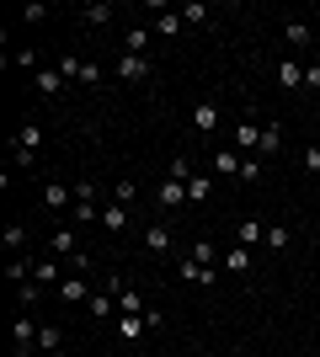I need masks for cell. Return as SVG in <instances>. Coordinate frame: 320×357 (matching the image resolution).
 I'll return each instance as SVG.
<instances>
[{"mask_svg": "<svg viewBox=\"0 0 320 357\" xmlns=\"http://www.w3.org/2000/svg\"><path fill=\"white\" fill-rule=\"evenodd\" d=\"M155 75V64L144 59V54H128V59H118V80H128V86H134V80H150Z\"/></svg>", "mask_w": 320, "mask_h": 357, "instance_id": "6da1fadb", "label": "cell"}, {"mask_svg": "<svg viewBox=\"0 0 320 357\" xmlns=\"http://www.w3.org/2000/svg\"><path fill=\"white\" fill-rule=\"evenodd\" d=\"M241 165H245V160H241V155H235L229 144H224V149H213V181H229V176H241Z\"/></svg>", "mask_w": 320, "mask_h": 357, "instance_id": "7a4b0ae2", "label": "cell"}, {"mask_svg": "<svg viewBox=\"0 0 320 357\" xmlns=\"http://www.w3.org/2000/svg\"><path fill=\"white\" fill-rule=\"evenodd\" d=\"M155 203H160L166 213H171V208H182V203H187V181H171V176H166L160 187H155Z\"/></svg>", "mask_w": 320, "mask_h": 357, "instance_id": "3957f363", "label": "cell"}, {"mask_svg": "<svg viewBox=\"0 0 320 357\" xmlns=\"http://www.w3.org/2000/svg\"><path fill=\"white\" fill-rule=\"evenodd\" d=\"M277 86L283 91H305V64L299 59H277Z\"/></svg>", "mask_w": 320, "mask_h": 357, "instance_id": "277c9868", "label": "cell"}, {"mask_svg": "<svg viewBox=\"0 0 320 357\" xmlns=\"http://www.w3.org/2000/svg\"><path fill=\"white\" fill-rule=\"evenodd\" d=\"M11 336H16V352L27 357L32 347H38V326H32V314H16V326H11Z\"/></svg>", "mask_w": 320, "mask_h": 357, "instance_id": "5b68a950", "label": "cell"}, {"mask_svg": "<svg viewBox=\"0 0 320 357\" xmlns=\"http://www.w3.org/2000/svg\"><path fill=\"white\" fill-rule=\"evenodd\" d=\"M219 128V102H198L192 107V134H213Z\"/></svg>", "mask_w": 320, "mask_h": 357, "instance_id": "8992f818", "label": "cell"}, {"mask_svg": "<svg viewBox=\"0 0 320 357\" xmlns=\"http://www.w3.org/2000/svg\"><path fill=\"white\" fill-rule=\"evenodd\" d=\"M32 283H43V288L64 283V272H59V256H43V261H32Z\"/></svg>", "mask_w": 320, "mask_h": 357, "instance_id": "52a82bcc", "label": "cell"}, {"mask_svg": "<svg viewBox=\"0 0 320 357\" xmlns=\"http://www.w3.org/2000/svg\"><path fill=\"white\" fill-rule=\"evenodd\" d=\"M261 240H267V224H257V219H241V224H235V245L251 251V245H261Z\"/></svg>", "mask_w": 320, "mask_h": 357, "instance_id": "ba28073f", "label": "cell"}, {"mask_svg": "<svg viewBox=\"0 0 320 357\" xmlns=\"http://www.w3.org/2000/svg\"><path fill=\"white\" fill-rule=\"evenodd\" d=\"M144 251H150V256L171 251V224H150V229H144Z\"/></svg>", "mask_w": 320, "mask_h": 357, "instance_id": "9c48e42d", "label": "cell"}, {"mask_svg": "<svg viewBox=\"0 0 320 357\" xmlns=\"http://www.w3.org/2000/svg\"><path fill=\"white\" fill-rule=\"evenodd\" d=\"M59 298H64V304H86V298H96V294H91V283H86V278H64V283H59Z\"/></svg>", "mask_w": 320, "mask_h": 357, "instance_id": "30bf717a", "label": "cell"}, {"mask_svg": "<svg viewBox=\"0 0 320 357\" xmlns=\"http://www.w3.org/2000/svg\"><path fill=\"white\" fill-rule=\"evenodd\" d=\"M75 251H80V245H75V229H54V235H48V256H64V261H70Z\"/></svg>", "mask_w": 320, "mask_h": 357, "instance_id": "8fae6325", "label": "cell"}, {"mask_svg": "<svg viewBox=\"0 0 320 357\" xmlns=\"http://www.w3.org/2000/svg\"><path fill=\"white\" fill-rule=\"evenodd\" d=\"M213 278H219V272H213V267H203V261H192V256L182 261V283H198V288H208Z\"/></svg>", "mask_w": 320, "mask_h": 357, "instance_id": "7c38bea8", "label": "cell"}, {"mask_svg": "<svg viewBox=\"0 0 320 357\" xmlns=\"http://www.w3.org/2000/svg\"><path fill=\"white\" fill-rule=\"evenodd\" d=\"M11 144H16V149H32V155H38V144H43V123H22Z\"/></svg>", "mask_w": 320, "mask_h": 357, "instance_id": "4fadbf2b", "label": "cell"}, {"mask_svg": "<svg viewBox=\"0 0 320 357\" xmlns=\"http://www.w3.org/2000/svg\"><path fill=\"white\" fill-rule=\"evenodd\" d=\"M229 139H235V149H257L261 144V128L245 118V123H235V134H229Z\"/></svg>", "mask_w": 320, "mask_h": 357, "instance_id": "5bb4252c", "label": "cell"}, {"mask_svg": "<svg viewBox=\"0 0 320 357\" xmlns=\"http://www.w3.org/2000/svg\"><path fill=\"white\" fill-rule=\"evenodd\" d=\"M64 86H70V80L59 75V64H54V70H38V91H43V96H59Z\"/></svg>", "mask_w": 320, "mask_h": 357, "instance_id": "9a60e30c", "label": "cell"}, {"mask_svg": "<svg viewBox=\"0 0 320 357\" xmlns=\"http://www.w3.org/2000/svg\"><path fill=\"white\" fill-rule=\"evenodd\" d=\"M257 149H261V155H277V149H283V123H277V118L261 128V144Z\"/></svg>", "mask_w": 320, "mask_h": 357, "instance_id": "2e32d148", "label": "cell"}, {"mask_svg": "<svg viewBox=\"0 0 320 357\" xmlns=\"http://www.w3.org/2000/svg\"><path fill=\"white\" fill-rule=\"evenodd\" d=\"M213 187H219L213 176H192V181H187V203H208V197H213Z\"/></svg>", "mask_w": 320, "mask_h": 357, "instance_id": "e0dca14e", "label": "cell"}, {"mask_svg": "<svg viewBox=\"0 0 320 357\" xmlns=\"http://www.w3.org/2000/svg\"><path fill=\"white\" fill-rule=\"evenodd\" d=\"M283 38H289L294 48H310V43H315V27H310V22H289V27H283Z\"/></svg>", "mask_w": 320, "mask_h": 357, "instance_id": "ac0fdd59", "label": "cell"}, {"mask_svg": "<svg viewBox=\"0 0 320 357\" xmlns=\"http://www.w3.org/2000/svg\"><path fill=\"white\" fill-rule=\"evenodd\" d=\"M80 22H86V27H107V22H112V6H107V0H96V6H86V11H80Z\"/></svg>", "mask_w": 320, "mask_h": 357, "instance_id": "d6986e66", "label": "cell"}, {"mask_svg": "<svg viewBox=\"0 0 320 357\" xmlns=\"http://www.w3.org/2000/svg\"><path fill=\"white\" fill-rule=\"evenodd\" d=\"M102 229H128V208H123V203H107L102 208Z\"/></svg>", "mask_w": 320, "mask_h": 357, "instance_id": "ffe728a7", "label": "cell"}, {"mask_svg": "<svg viewBox=\"0 0 320 357\" xmlns=\"http://www.w3.org/2000/svg\"><path fill=\"white\" fill-rule=\"evenodd\" d=\"M6 278H11L16 288H22V283H32V261H22V256H11V261H6Z\"/></svg>", "mask_w": 320, "mask_h": 357, "instance_id": "44dd1931", "label": "cell"}, {"mask_svg": "<svg viewBox=\"0 0 320 357\" xmlns=\"http://www.w3.org/2000/svg\"><path fill=\"white\" fill-rule=\"evenodd\" d=\"M182 22H192V27H203V22H213V11L203 6V0H187L182 6Z\"/></svg>", "mask_w": 320, "mask_h": 357, "instance_id": "7402d4cb", "label": "cell"}, {"mask_svg": "<svg viewBox=\"0 0 320 357\" xmlns=\"http://www.w3.org/2000/svg\"><path fill=\"white\" fill-rule=\"evenodd\" d=\"M224 267L229 272H251V251H245V245H229V251H224Z\"/></svg>", "mask_w": 320, "mask_h": 357, "instance_id": "603a6c76", "label": "cell"}, {"mask_svg": "<svg viewBox=\"0 0 320 357\" xmlns=\"http://www.w3.org/2000/svg\"><path fill=\"white\" fill-rule=\"evenodd\" d=\"M43 203L48 208H64V203H75V187H43Z\"/></svg>", "mask_w": 320, "mask_h": 357, "instance_id": "cb8c5ba5", "label": "cell"}, {"mask_svg": "<svg viewBox=\"0 0 320 357\" xmlns=\"http://www.w3.org/2000/svg\"><path fill=\"white\" fill-rule=\"evenodd\" d=\"M139 331H144V314H123V320H118V336H123V342H139Z\"/></svg>", "mask_w": 320, "mask_h": 357, "instance_id": "d4e9b609", "label": "cell"}, {"mask_svg": "<svg viewBox=\"0 0 320 357\" xmlns=\"http://www.w3.org/2000/svg\"><path fill=\"white\" fill-rule=\"evenodd\" d=\"M38 347H43V352H59V347H64V331L59 326H43V331H38Z\"/></svg>", "mask_w": 320, "mask_h": 357, "instance_id": "484cf974", "label": "cell"}, {"mask_svg": "<svg viewBox=\"0 0 320 357\" xmlns=\"http://www.w3.org/2000/svg\"><path fill=\"white\" fill-rule=\"evenodd\" d=\"M155 32H160V38H176V32H182V11H171V16H155Z\"/></svg>", "mask_w": 320, "mask_h": 357, "instance_id": "4316f807", "label": "cell"}, {"mask_svg": "<svg viewBox=\"0 0 320 357\" xmlns=\"http://www.w3.org/2000/svg\"><path fill=\"white\" fill-rule=\"evenodd\" d=\"M192 261L213 267V261H219V245H213V240H198V245H192Z\"/></svg>", "mask_w": 320, "mask_h": 357, "instance_id": "83f0119b", "label": "cell"}, {"mask_svg": "<svg viewBox=\"0 0 320 357\" xmlns=\"http://www.w3.org/2000/svg\"><path fill=\"white\" fill-rule=\"evenodd\" d=\"M16 294H22V310H32V304H43V294H48V288H43V283H22Z\"/></svg>", "mask_w": 320, "mask_h": 357, "instance_id": "f1b7e54d", "label": "cell"}, {"mask_svg": "<svg viewBox=\"0 0 320 357\" xmlns=\"http://www.w3.org/2000/svg\"><path fill=\"white\" fill-rule=\"evenodd\" d=\"M59 75H64V80H80V75H86V59H75V54H64V59H59Z\"/></svg>", "mask_w": 320, "mask_h": 357, "instance_id": "f546056e", "label": "cell"}, {"mask_svg": "<svg viewBox=\"0 0 320 357\" xmlns=\"http://www.w3.org/2000/svg\"><path fill=\"white\" fill-rule=\"evenodd\" d=\"M11 64H16V70H43V54H38V48H22Z\"/></svg>", "mask_w": 320, "mask_h": 357, "instance_id": "4dcf8cb0", "label": "cell"}, {"mask_svg": "<svg viewBox=\"0 0 320 357\" xmlns=\"http://www.w3.org/2000/svg\"><path fill=\"white\" fill-rule=\"evenodd\" d=\"M289 240H294V229H267V251H289Z\"/></svg>", "mask_w": 320, "mask_h": 357, "instance_id": "1f68e13d", "label": "cell"}, {"mask_svg": "<svg viewBox=\"0 0 320 357\" xmlns=\"http://www.w3.org/2000/svg\"><path fill=\"white\" fill-rule=\"evenodd\" d=\"M198 176V171H192V160H187V155H176V160H171V181H192Z\"/></svg>", "mask_w": 320, "mask_h": 357, "instance_id": "d6a6232c", "label": "cell"}, {"mask_svg": "<svg viewBox=\"0 0 320 357\" xmlns=\"http://www.w3.org/2000/svg\"><path fill=\"white\" fill-rule=\"evenodd\" d=\"M112 203H123V208H134V181H112Z\"/></svg>", "mask_w": 320, "mask_h": 357, "instance_id": "836d02e7", "label": "cell"}, {"mask_svg": "<svg viewBox=\"0 0 320 357\" xmlns=\"http://www.w3.org/2000/svg\"><path fill=\"white\" fill-rule=\"evenodd\" d=\"M0 240H6V251H22V245H27V229H22V224H11Z\"/></svg>", "mask_w": 320, "mask_h": 357, "instance_id": "e575fe53", "label": "cell"}, {"mask_svg": "<svg viewBox=\"0 0 320 357\" xmlns=\"http://www.w3.org/2000/svg\"><path fill=\"white\" fill-rule=\"evenodd\" d=\"M144 48H150V27H134L128 32V54H144Z\"/></svg>", "mask_w": 320, "mask_h": 357, "instance_id": "d590c367", "label": "cell"}, {"mask_svg": "<svg viewBox=\"0 0 320 357\" xmlns=\"http://www.w3.org/2000/svg\"><path fill=\"white\" fill-rule=\"evenodd\" d=\"M91 314H118V298H112V294H96L91 298Z\"/></svg>", "mask_w": 320, "mask_h": 357, "instance_id": "8d00e7d4", "label": "cell"}, {"mask_svg": "<svg viewBox=\"0 0 320 357\" xmlns=\"http://www.w3.org/2000/svg\"><path fill=\"white\" fill-rule=\"evenodd\" d=\"M75 203H96V181H75Z\"/></svg>", "mask_w": 320, "mask_h": 357, "instance_id": "74e56055", "label": "cell"}, {"mask_svg": "<svg viewBox=\"0 0 320 357\" xmlns=\"http://www.w3.org/2000/svg\"><path fill=\"white\" fill-rule=\"evenodd\" d=\"M91 219H102V213H96V203H75V224H91Z\"/></svg>", "mask_w": 320, "mask_h": 357, "instance_id": "f35d334b", "label": "cell"}, {"mask_svg": "<svg viewBox=\"0 0 320 357\" xmlns=\"http://www.w3.org/2000/svg\"><path fill=\"white\" fill-rule=\"evenodd\" d=\"M305 171H310V176H320V144L305 149Z\"/></svg>", "mask_w": 320, "mask_h": 357, "instance_id": "ab89813d", "label": "cell"}, {"mask_svg": "<svg viewBox=\"0 0 320 357\" xmlns=\"http://www.w3.org/2000/svg\"><path fill=\"white\" fill-rule=\"evenodd\" d=\"M305 91H320V64H305Z\"/></svg>", "mask_w": 320, "mask_h": 357, "instance_id": "60d3db41", "label": "cell"}, {"mask_svg": "<svg viewBox=\"0 0 320 357\" xmlns=\"http://www.w3.org/2000/svg\"><path fill=\"white\" fill-rule=\"evenodd\" d=\"M315 144H320V128H315Z\"/></svg>", "mask_w": 320, "mask_h": 357, "instance_id": "b9f144b4", "label": "cell"}]
</instances>
